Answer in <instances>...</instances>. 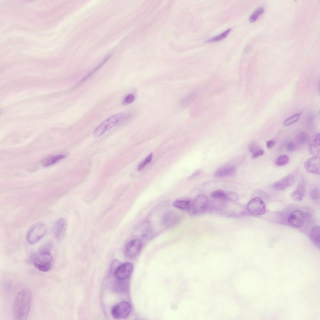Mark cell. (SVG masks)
Masks as SVG:
<instances>
[{
    "mask_svg": "<svg viewBox=\"0 0 320 320\" xmlns=\"http://www.w3.org/2000/svg\"><path fill=\"white\" fill-rule=\"evenodd\" d=\"M32 298V293L28 289H23L18 293L12 307L13 314L15 319H26L29 312Z\"/></svg>",
    "mask_w": 320,
    "mask_h": 320,
    "instance_id": "1",
    "label": "cell"
},
{
    "mask_svg": "<svg viewBox=\"0 0 320 320\" xmlns=\"http://www.w3.org/2000/svg\"><path fill=\"white\" fill-rule=\"evenodd\" d=\"M131 117L130 114L126 115L124 113H119L113 115L102 122L95 129L93 136L95 137L100 136L106 131L112 128L120 121L129 118Z\"/></svg>",
    "mask_w": 320,
    "mask_h": 320,
    "instance_id": "2",
    "label": "cell"
},
{
    "mask_svg": "<svg viewBox=\"0 0 320 320\" xmlns=\"http://www.w3.org/2000/svg\"><path fill=\"white\" fill-rule=\"evenodd\" d=\"M34 266L38 270L46 272L50 270L52 264V256L50 252H38L32 257Z\"/></svg>",
    "mask_w": 320,
    "mask_h": 320,
    "instance_id": "3",
    "label": "cell"
},
{
    "mask_svg": "<svg viewBox=\"0 0 320 320\" xmlns=\"http://www.w3.org/2000/svg\"><path fill=\"white\" fill-rule=\"evenodd\" d=\"M209 204L208 198L203 194H200L197 195L192 201L190 210L194 215H201L206 211Z\"/></svg>",
    "mask_w": 320,
    "mask_h": 320,
    "instance_id": "4",
    "label": "cell"
},
{
    "mask_svg": "<svg viewBox=\"0 0 320 320\" xmlns=\"http://www.w3.org/2000/svg\"><path fill=\"white\" fill-rule=\"evenodd\" d=\"M47 228L45 225L42 223H38L35 225L28 232L27 239L30 244H34L46 234L47 232Z\"/></svg>",
    "mask_w": 320,
    "mask_h": 320,
    "instance_id": "5",
    "label": "cell"
},
{
    "mask_svg": "<svg viewBox=\"0 0 320 320\" xmlns=\"http://www.w3.org/2000/svg\"><path fill=\"white\" fill-rule=\"evenodd\" d=\"M132 311L131 305L128 302L122 301L114 306L111 311L113 318L122 319L127 318Z\"/></svg>",
    "mask_w": 320,
    "mask_h": 320,
    "instance_id": "6",
    "label": "cell"
},
{
    "mask_svg": "<svg viewBox=\"0 0 320 320\" xmlns=\"http://www.w3.org/2000/svg\"><path fill=\"white\" fill-rule=\"evenodd\" d=\"M247 209L250 214L255 216L262 215L266 211L264 203L259 197L252 198L248 203Z\"/></svg>",
    "mask_w": 320,
    "mask_h": 320,
    "instance_id": "7",
    "label": "cell"
},
{
    "mask_svg": "<svg viewBox=\"0 0 320 320\" xmlns=\"http://www.w3.org/2000/svg\"><path fill=\"white\" fill-rule=\"evenodd\" d=\"M142 247V243L141 240L136 239L130 241L127 244L125 249V256L130 259L136 257L139 254Z\"/></svg>",
    "mask_w": 320,
    "mask_h": 320,
    "instance_id": "8",
    "label": "cell"
},
{
    "mask_svg": "<svg viewBox=\"0 0 320 320\" xmlns=\"http://www.w3.org/2000/svg\"><path fill=\"white\" fill-rule=\"evenodd\" d=\"M320 156H313L304 162V166L306 171L310 173L319 175L320 173Z\"/></svg>",
    "mask_w": 320,
    "mask_h": 320,
    "instance_id": "9",
    "label": "cell"
},
{
    "mask_svg": "<svg viewBox=\"0 0 320 320\" xmlns=\"http://www.w3.org/2000/svg\"><path fill=\"white\" fill-rule=\"evenodd\" d=\"M132 268V265L131 263L129 262L123 263L118 266L115 269V276L118 280H125L130 275Z\"/></svg>",
    "mask_w": 320,
    "mask_h": 320,
    "instance_id": "10",
    "label": "cell"
},
{
    "mask_svg": "<svg viewBox=\"0 0 320 320\" xmlns=\"http://www.w3.org/2000/svg\"><path fill=\"white\" fill-rule=\"evenodd\" d=\"M305 214L301 211L296 210L292 212L288 218V223L291 225L297 228L302 227L305 220Z\"/></svg>",
    "mask_w": 320,
    "mask_h": 320,
    "instance_id": "11",
    "label": "cell"
},
{
    "mask_svg": "<svg viewBox=\"0 0 320 320\" xmlns=\"http://www.w3.org/2000/svg\"><path fill=\"white\" fill-rule=\"evenodd\" d=\"M294 180V175L289 173L275 182L273 188L277 190H283L293 185Z\"/></svg>",
    "mask_w": 320,
    "mask_h": 320,
    "instance_id": "12",
    "label": "cell"
},
{
    "mask_svg": "<svg viewBox=\"0 0 320 320\" xmlns=\"http://www.w3.org/2000/svg\"><path fill=\"white\" fill-rule=\"evenodd\" d=\"M67 226V222L64 218L59 219L55 223L52 229L53 233L58 239L63 238L65 233Z\"/></svg>",
    "mask_w": 320,
    "mask_h": 320,
    "instance_id": "13",
    "label": "cell"
},
{
    "mask_svg": "<svg viewBox=\"0 0 320 320\" xmlns=\"http://www.w3.org/2000/svg\"><path fill=\"white\" fill-rule=\"evenodd\" d=\"M180 218L177 213L169 211L166 212L162 217V224L166 228L174 226L179 221Z\"/></svg>",
    "mask_w": 320,
    "mask_h": 320,
    "instance_id": "14",
    "label": "cell"
},
{
    "mask_svg": "<svg viewBox=\"0 0 320 320\" xmlns=\"http://www.w3.org/2000/svg\"><path fill=\"white\" fill-rule=\"evenodd\" d=\"M308 147L309 153L313 156H319L320 141V134L317 133L310 139Z\"/></svg>",
    "mask_w": 320,
    "mask_h": 320,
    "instance_id": "15",
    "label": "cell"
},
{
    "mask_svg": "<svg viewBox=\"0 0 320 320\" xmlns=\"http://www.w3.org/2000/svg\"><path fill=\"white\" fill-rule=\"evenodd\" d=\"M305 191V183L303 178L300 180L296 189L293 191L290 194L291 198L296 201H301Z\"/></svg>",
    "mask_w": 320,
    "mask_h": 320,
    "instance_id": "16",
    "label": "cell"
},
{
    "mask_svg": "<svg viewBox=\"0 0 320 320\" xmlns=\"http://www.w3.org/2000/svg\"><path fill=\"white\" fill-rule=\"evenodd\" d=\"M235 166L230 163H226L218 168L215 172V175L217 177L231 176L235 173Z\"/></svg>",
    "mask_w": 320,
    "mask_h": 320,
    "instance_id": "17",
    "label": "cell"
},
{
    "mask_svg": "<svg viewBox=\"0 0 320 320\" xmlns=\"http://www.w3.org/2000/svg\"><path fill=\"white\" fill-rule=\"evenodd\" d=\"M65 157V155L62 154L50 156L43 159L41 163L44 166L48 167L55 164Z\"/></svg>",
    "mask_w": 320,
    "mask_h": 320,
    "instance_id": "18",
    "label": "cell"
},
{
    "mask_svg": "<svg viewBox=\"0 0 320 320\" xmlns=\"http://www.w3.org/2000/svg\"><path fill=\"white\" fill-rule=\"evenodd\" d=\"M249 149L252 154V157L255 158L263 155L264 152L262 148L256 142H252L249 146Z\"/></svg>",
    "mask_w": 320,
    "mask_h": 320,
    "instance_id": "19",
    "label": "cell"
},
{
    "mask_svg": "<svg viewBox=\"0 0 320 320\" xmlns=\"http://www.w3.org/2000/svg\"><path fill=\"white\" fill-rule=\"evenodd\" d=\"M310 236L313 242L319 248L320 247V228L319 226H314L311 230Z\"/></svg>",
    "mask_w": 320,
    "mask_h": 320,
    "instance_id": "20",
    "label": "cell"
},
{
    "mask_svg": "<svg viewBox=\"0 0 320 320\" xmlns=\"http://www.w3.org/2000/svg\"><path fill=\"white\" fill-rule=\"evenodd\" d=\"M192 201L190 200H177L173 203L175 207L182 210L191 209Z\"/></svg>",
    "mask_w": 320,
    "mask_h": 320,
    "instance_id": "21",
    "label": "cell"
},
{
    "mask_svg": "<svg viewBox=\"0 0 320 320\" xmlns=\"http://www.w3.org/2000/svg\"><path fill=\"white\" fill-rule=\"evenodd\" d=\"M196 96V93L192 92L183 97L180 100V106L182 108L187 106L195 99Z\"/></svg>",
    "mask_w": 320,
    "mask_h": 320,
    "instance_id": "22",
    "label": "cell"
},
{
    "mask_svg": "<svg viewBox=\"0 0 320 320\" xmlns=\"http://www.w3.org/2000/svg\"><path fill=\"white\" fill-rule=\"evenodd\" d=\"M295 139L297 143L299 145H303L309 142L310 138L307 133L304 132H302L297 134Z\"/></svg>",
    "mask_w": 320,
    "mask_h": 320,
    "instance_id": "23",
    "label": "cell"
},
{
    "mask_svg": "<svg viewBox=\"0 0 320 320\" xmlns=\"http://www.w3.org/2000/svg\"><path fill=\"white\" fill-rule=\"evenodd\" d=\"M54 246L53 241L48 240L45 241L40 247L38 251L50 252Z\"/></svg>",
    "mask_w": 320,
    "mask_h": 320,
    "instance_id": "24",
    "label": "cell"
},
{
    "mask_svg": "<svg viewBox=\"0 0 320 320\" xmlns=\"http://www.w3.org/2000/svg\"><path fill=\"white\" fill-rule=\"evenodd\" d=\"M211 197L214 198L223 200H227L226 192L221 189H217L212 192L211 194Z\"/></svg>",
    "mask_w": 320,
    "mask_h": 320,
    "instance_id": "25",
    "label": "cell"
},
{
    "mask_svg": "<svg viewBox=\"0 0 320 320\" xmlns=\"http://www.w3.org/2000/svg\"><path fill=\"white\" fill-rule=\"evenodd\" d=\"M231 30V28L228 29L220 34L208 39L207 40L206 42H210L220 41L225 38L230 33Z\"/></svg>",
    "mask_w": 320,
    "mask_h": 320,
    "instance_id": "26",
    "label": "cell"
},
{
    "mask_svg": "<svg viewBox=\"0 0 320 320\" xmlns=\"http://www.w3.org/2000/svg\"><path fill=\"white\" fill-rule=\"evenodd\" d=\"M289 160V158L288 156L282 155L277 158L275 161V164L278 166H283L286 164Z\"/></svg>",
    "mask_w": 320,
    "mask_h": 320,
    "instance_id": "27",
    "label": "cell"
},
{
    "mask_svg": "<svg viewBox=\"0 0 320 320\" xmlns=\"http://www.w3.org/2000/svg\"><path fill=\"white\" fill-rule=\"evenodd\" d=\"M264 9L262 7L259 8L257 9L250 16L249 18L250 22H255L258 19L259 16L264 13Z\"/></svg>",
    "mask_w": 320,
    "mask_h": 320,
    "instance_id": "28",
    "label": "cell"
},
{
    "mask_svg": "<svg viewBox=\"0 0 320 320\" xmlns=\"http://www.w3.org/2000/svg\"><path fill=\"white\" fill-rule=\"evenodd\" d=\"M301 114V113L297 114L287 118L284 122L283 125L288 126L297 122L299 119Z\"/></svg>",
    "mask_w": 320,
    "mask_h": 320,
    "instance_id": "29",
    "label": "cell"
},
{
    "mask_svg": "<svg viewBox=\"0 0 320 320\" xmlns=\"http://www.w3.org/2000/svg\"><path fill=\"white\" fill-rule=\"evenodd\" d=\"M152 157V154H150L139 165L138 170L140 171L143 169L146 165L151 161Z\"/></svg>",
    "mask_w": 320,
    "mask_h": 320,
    "instance_id": "30",
    "label": "cell"
},
{
    "mask_svg": "<svg viewBox=\"0 0 320 320\" xmlns=\"http://www.w3.org/2000/svg\"><path fill=\"white\" fill-rule=\"evenodd\" d=\"M227 199L233 201H236L238 199V195L236 193L233 192H226Z\"/></svg>",
    "mask_w": 320,
    "mask_h": 320,
    "instance_id": "31",
    "label": "cell"
},
{
    "mask_svg": "<svg viewBox=\"0 0 320 320\" xmlns=\"http://www.w3.org/2000/svg\"><path fill=\"white\" fill-rule=\"evenodd\" d=\"M135 99V96L132 94H129L127 95L124 98L123 101L124 104H127L132 103Z\"/></svg>",
    "mask_w": 320,
    "mask_h": 320,
    "instance_id": "32",
    "label": "cell"
},
{
    "mask_svg": "<svg viewBox=\"0 0 320 320\" xmlns=\"http://www.w3.org/2000/svg\"><path fill=\"white\" fill-rule=\"evenodd\" d=\"M320 195L319 190L318 188H313L311 191L310 195L311 198L314 200L318 199Z\"/></svg>",
    "mask_w": 320,
    "mask_h": 320,
    "instance_id": "33",
    "label": "cell"
},
{
    "mask_svg": "<svg viewBox=\"0 0 320 320\" xmlns=\"http://www.w3.org/2000/svg\"><path fill=\"white\" fill-rule=\"evenodd\" d=\"M296 146L295 143L292 142H289L286 146L287 150L289 152H293L295 150Z\"/></svg>",
    "mask_w": 320,
    "mask_h": 320,
    "instance_id": "34",
    "label": "cell"
},
{
    "mask_svg": "<svg viewBox=\"0 0 320 320\" xmlns=\"http://www.w3.org/2000/svg\"><path fill=\"white\" fill-rule=\"evenodd\" d=\"M275 143V141L274 140H270L268 141L266 143L267 148L268 149H271L273 147Z\"/></svg>",
    "mask_w": 320,
    "mask_h": 320,
    "instance_id": "35",
    "label": "cell"
}]
</instances>
